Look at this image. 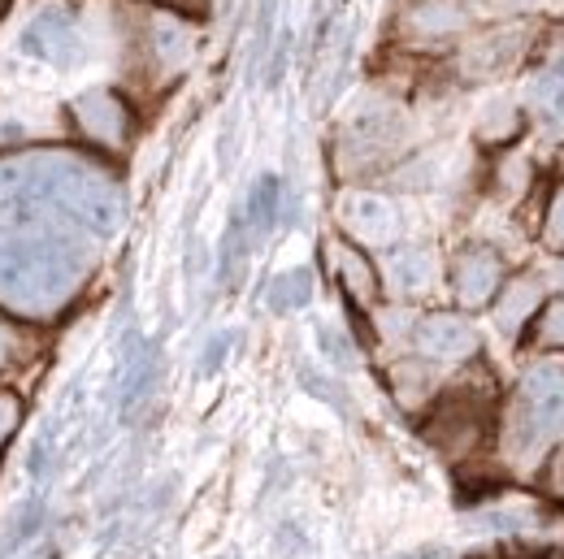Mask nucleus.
I'll return each instance as SVG.
<instances>
[{
    "label": "nucleus",
    "instance_id": "f257e3e1",
    "mask_svg": "<svg viewBox=\"0 0 564 559\" xmlns=\"http://www.w3.org/2000/svg\"><path fill=\"white\" fill-rule=\"evenodd\" d=\"M91 243L57 191V147L0 156V308L22 321L57 317L91 274Z\"/></svg>",
    "mask_w": 564,
    "mask_h": 559
},
{
    "label": "nucleus",
    "instance_id": "f03ea898",
    "mask_svg": "<svg viewBox=\"0 0 564 559\" xmlns=\"http://www.w3.org/2000/svg\"><path fill=\"white\" fill-rule=\"evenodd\" d=\"M564 429V369L534 364L503 413V447L512 460H539Z\"/></svg>",
    "mask_w": 564,
    "mask_h": 559
},
{
    "label": "nucleus",
    "instance_id": "7ed1b4c3",
    "mask_svg": "<svg viewBox=\"0 0 564 559\" xmlns=\"http://www.w3.org/2000/svg\"><path fill=\"white\" fill-rule=\"evenodd\" d=\"M70 122L78 140L96 152H127V143L135 135V113L127 105V96H118L113 87H91L70 100Z\"/></svg>",
    "mask_w": 564,
    "mask_h": 559
},
{
    "label": "nucleus",
    "instance_id": "20e7f679",
    "mask_svg": "<svg viewBox=\"0 0 564 559\" xmlns=\"http://www.w3.org/2000/svg\"><path fill=\"white\" fill-rule=\"evenodd\" d=\"M404 143V118L391 105H365L339 135V161L348 169H373Z\"/></svg>",
    "mask_w": 564,
    "mask_h": 559
},
{
    "label": "nucleus",
    "instance_id": "39448f33",
    "mask_svg": "<svg viewBox=\"0 0 564 559\" xmlns=\"http://www.w3.org/2000/svg\"><path fill=\"white\" fill-rule=\"evenodd\" d=\"M339 226L356 248H395L400 239V209L382 191H348L339 200Z\"/></svg>",
    "mask_w": 564,
    "mask_h": 559
},
{
    "label": "nucleus",
    "instance_id": "423d86ee",
    "mask_svg": "<svg viewBox=\"0 0 564 559\" xmlns=\"http://www.w3.org/2000/svg\"><path fill=\"white\" fill-rule=\"evenodd\" d=\"M503 291V261L487 243H469L452 261V295L460 308H487Z\"/></svg>",
    "mask_w": 564,
    "mask_h": 559
},
{
    "label": "nucleus",
    "instance_id": "0eeeda50",
    "mask_svg": "<svg viewBox=\"0 0 564 559\" xmlns=\"http://www.w3.org/2000/svg\"><path fill=\"white\" fill-rule=\"evenodd\" d=\"M22 53L53 62V66H74L78 57V22L66 4H44L26 26H22Z\"/></svg>",
    "mask_w": 564,
    "mask_h": 559
},
{
    "label": "nucleus",
    "instance_id": "6e6552de",
    "mask_svg": "<svg viewBox=\"0 0 564 559\" xmlns=\"http://www.w3.org/2000/svg\"><path fill=\"white\" fill-rule=\"evenodd\" d=\"M413 348L422 351L425 360H434V364H460V360L478 355L482 339L460 313H430L413 330Z\"/></svg>",
    "mask_w": 564,
    "mask_h": 559
},
{
    "label": "nucleus",
    "instance_id": "1a4fd4ad",
    "mask_svg": "<svg viewBox=\"0 0 564 559\" xmlns=\"http://www.w3.org/2000/svg\"><path fill=\"white\" fill-rule=\"evenodd\" d=\"M192 26L183 13H170V9H152L143 18V48L152 57V66L161 74H178L192 62Z\"/></svg>",
    "mask_w": 564,
    "mask_h": 559
},
{
    "label": "nucleus",
    "instance_id": "9d476101",
    "mask_svg": "<svg viewBox=\"0 0 564 559\" xmlns=\"http://www.w3.org/2000/svg\"><path fill=\"white\" fill-rule=\"evenodd\" d=\"M326 256H330V270L339 291L352 299L356 308H373L378 295H382V278L373 270V261L365 256V248H356L352 239H330L326 243Z\"/></svg>",
    "mask_w": 564,
    "mask_h": 559
},
{
    "label": "nucleus",
    "instance_id": "9b49d317",
    "mask_svg": "<svg viewBox=\"0 0 564 559\" xmlns=\"http://www.w3.org/2000/svg\"><path fill=\"white\" fill-rule=\"evenodd\" d=\"M521 26H495V31H482L478 40H469L460 48V70L465 78H491V74H503L517 53H521Z\"/></svg>",
    "mask_w": 564,
    "mask_h": 559
},
{
    "label": "nucleus",
    "instance_id": "f8f14e48",
    "mask_svg": "<svg viewBox=\"0 0 564 559\" xmlns=\"http://www.w3.org/2000/svg\"><path fill=\"white\" fill-rule=\"evenodd\" d=\"M491 308H495V326L503 335H521L525 321H534L539 308H543V282L534 278V274H521V278L503 282V291L495 295Z\"/></svg>",
    "mask_w": 564,
    "mask_h": 559
},
{
    "label": "nucleus",
    "instance_id": "ddd939ff",
    "mask_svg": "<svg viewBox=\"0 0 564 559\" xmlns=\"http://www.w3.org/2000/svg\"><path fill=\"white\" fill-rule=\"evenodd\" d=\"M387 282L395 295L404 299H417L434 286V252L422 243H409V248H391L387 256Z\"/></svg>",
    "mask_w": 564,
    "mask_h": 559
},
{
    "label": "nucleus",
    "instance_id": "4468645a",
    "mask_svg": "<svg viewBox=\"0 0 564 559\" xmlns=\"http://www.w3.org/2000/svg\"><path fill=\"white\" fill-rule=\"evenodd\" d=\"M478 429H482V420L474 413V404H465V399H443L438 413L425 425L430 442L443 447V451H460V447L478 442Z\"/></svg>",
    "mask_w": 564,
    "mask_h": 559
},
{
    "label": "nucleus",
    "instance_id": "2eb2a0df",
    "mask_svg": "<svg viewBox=\"0 0 564 559\" xmlns=\"http://www.w3.org/2000/svg\"><path fill=\"white\" fill-rule=\"evenodd\" d=\"M465 26V13L452 4V0H422V4H413L409 13H404V31L413 35V40H447V35H456Z\"/></svg>",
    "mask_w": 564,
    "mask_h": 559
},
{
    "label": "nucleus",
    "instance_id": "dca6fc26",
    "mask_svg": "<svg viewBox=\"0 0 564 559\" xmlns=\"http://www.w3.org/2000/svg\"><path fill=\"white\" fill-rule=\"evenodd\" d=\"M279 205H282V187L274 174H261L257 178V187H252V196H248V209H243V226H248V234L252 239H265L270 230H274V221H279Z\"/></svg>",
    "mask_w": 564,
    "mask_h": 559
},
{
    "label": "nucleus",
    "instance_id": "f3484780",
    "mask_svg": "<svg viewBox=\"0 0 564 559\" xmlns=\"http://www.w3.org/2000/svg\"><path fill=\"white\" fill-rule=\"evenodd\" d=\"M530 105H534L539 122L561 127V118H564V66H547V70L534 74V83H530Z\"/></svg>",
    "mask_w": 564,
    "mask_h": 559
},
{
    "label": "nucleus",
    "instance_id": "a211bd4d",
    "mask_svg": "<svg viewBox=\"0 0 564 559\" xmlns=\"http://www.w3.org/2000/svg\"><path fill=\"white\" fill-rule=\"evenodd\" d=\"M265 299H270L274 313H295V308H304V304L313 299V274H308V270H286V274H279V278L270 282Z\"/></svg>",
    "mask_w": 564,
    "mask_h": 559
},
{
    "label": "nucleus",
    "instance_id": "6ab92c4d",
    "mask_svg": "<svg viewBox=\"0 0 564 559\" xmlns=\"http://www.w3.org/2000/svg\"><path fill=\"white\" fill-rule=\"evenodd\" d=\"M534 343L543 351H564V295L543 299V308L534 317Z\"/></svg>",
    "mask_w": 564,
    "mask_h": 559
},
{
    "label": "nucleus",
    "instance_id": "aec40b11",
    "mask_svg": "<svg viewBox=\"0 0 564 559\" xmlns=\"http://www.w3.org/2000/svg\"><path fill=\"white\" fill-rule=\"evenodd\" d=\"M517 131H521V113H517V105H512V100H495L491 109H487V118H482V140L503 143V140H512Z\"/></svg>",
    "mask_w": 564,
    "mask_h": 559
},
{
    "label": "nucleus",
    "instance_id": "412c9836",
    "mask_svg": "<svg viewBox=\"0 0 564 559\" xmlns=\"http://www.w3.org/2000/svg\"><path fill=\"white\" fill-rule=\"evenodd\" d=\"M543 243L564 256V187H556V196H552V205H547V217H543Z\"/></svg>",
    "mask_w": 564,
    "mask_h": 559
},
{
    "label": "nucleus",
    "instance_id": "4be33fe9",
    "mask_svg": "<svg viewBox=\"0 0 564 559\" xmlns=\"http://www.w3.org/2000/svg\"><path fill=\"white\" fill-rule=\"evenodd\" d=\"M543 490H547V498L564 503V447H556L543 464Z\"/></svg>",
    "mask_w": 564,
    "mask_h": 559
},
{
    "label": "nucleus",
    "instance_id": "5701e85b",
    "mask_svg": "<svg viewBox=\"0 0 564 559\" xmlns=\"http://www.w3.org/2000/svg\"><path fill=\"white\" fill-rule=\"evenodd\" d=\"M18 420H22V404H18V395H9V391H0V451H4V442L13 438V429H18Z\"/></svg>",
    "mask_w": 564,
    "mask_h": 559
},
{
    "label": "nucleus",
    "instance_id": "b1692460",
    "mask_svg": "<svg viewBox=\"0 0 564 559\" xmlns=\"http://www.w3.org/2000/svg\"><path fill=\"white\" fill-rule=\"evenodd\" d=\"M317 335H322V351H326V355H330L335 364H348V360H352V351H348V343H344V339H339L335 330H326V326H322Z\"/></svg>",
    "mask_w": 564,
    "mask_h": 559
},
{
    "label": "nucleus",
    "instance_id": "393cba45",
    "mask_svg": "<svg viewBox=\"0 0 564 559\" xmlns=\"http://www.w3.org/2000/svg\"><path fill=\"white\" fill-rule=\"evenodd\" d=\"M156 9H170V13H183V18H196L209 9V0H152Z\"/></svg>",
    "mask_w": 564,
    "mask_h": 559
},
{
    "label": "nucleus",
    "instance_id": "a878e982",
    "mask_svg": "<svg viewBox=\"0 0 564 559\" xmlns=\"http://www.w3.org/2000/svg\"><path fill=\"white\" fill-rule=\"evenodd\" d=\"M226 348H230V339H226V335H217V339L209 343V351H205V364H200V369H205V373H213V369L221 364V355H226Z\"/></svg>",
    "mask_w": 564,
    "mask_h": 559
},
{
    "label": "nucleus",
    "instance_id": "bb28decb",
    "mask_svg": "<svg viewBox=\"0 0 564 559\" xmlns=\"http://www.w3.org/2000/svg\"><path fill=\"white\" fill-rule=\"evenodd\" d=\"M9 355H13V335H9V326L0 321V369L9 364Z\"/></svg>",
    "mask_w": 564,
    "mask_h": 559
},
{
    "label": "nucleus",
    "instance_id": "cd10ccee",
    "mask_svg": "<svg viewBox=\"0 0 564 559\" xmlns=\"http://www.w3.org/2000/svg\"><path fill=\"white\" fill-rule=\"evenodd\" d=\"M9 4H13V0H0V18H4V13H9Z\"/></svg>",
    "mask_w": 564,
    "mask_h": 559
},
{
    "label": "nucleus",
    "instance_id": "c85d7f7f",
    "mask_svg": "<svg viewBox=\"0 0 564 559\" xmlns=\"http://www.w3.org/2000/svg\"><path fill=\"white\" fill-rule=\"evenodd\" d=\"M547 559H564V547H556V551H552Z\"/></svg>",
    "mask_w": 564,
    "mask_h": 559
}]
</instances>
